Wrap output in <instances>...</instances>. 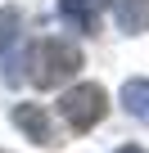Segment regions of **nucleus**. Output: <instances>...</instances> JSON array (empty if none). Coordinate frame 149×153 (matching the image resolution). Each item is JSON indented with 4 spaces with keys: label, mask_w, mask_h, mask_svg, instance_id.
<instances>
[{
    "label": "nucleus",
    "mask_w": 149,
    "mask_h": 153,
    "mask_svg": "<svg viewBox=\"0 0 149 153\" xmlns=\"http://www.w3.org/2000/svg\"><path fill=\"white\" fill-rule=\"evenodd\" d=\"M27 68H32V72H27V76H32V86L54 90V86L68 81V76H77V68H82V50L72 45V41H63V36H45V41L32 45Z\"/></svg>",
    "instance_id": "obj_1"
},
{
    "label": "nucleus",
    "mask_w": 149,
    "mask_h": 153,
    "mask_svg": "<svg viewBox=\"0 0 149 153\" xmlns=\"http://www.w3.org/2000/svg\"><path fill=\"white\" fill-rule=\"evenodd\" d=\"M59 113H63V122H68L72 131H91V126L104 122V113H109V95H104V86H95V81L72 86V90H63Z\"/></svg>",
    "instance_id": "obj_2"
},
{
    "label": "nucleus",
    "mask_w": 149,
    "mask_h": 153,
    "mask_svg": "<svg viewBox=\"0 0 149 153\" xmlns=\"http://www.w3.org/2000/svg\"><path fill=\"white\" fill-rule=\"evenodd\" d=\"M14 122H18L36 144H45V149H54V144H59V131H54V122L45 117V108H41V104H18V108H14Z\"/></svg>",
    "instance_id": "obj_3"
},
{
    "label": "nucleus",
    "mask_w": 149,
    "mask_h": 153,
    "mask_svg": "<svg viewBox=\"0 0 149 153\" xmlns=\"http://www.w3.org/2000/svg\"><path fill=\"white\" fill-rule=\"evenodd\" d=\"M59 14L77 32H95L100 27V0H59Z\"/></svg>",
    "instance_id": "obj_4"
},
{
    "label": "nucleus",
    "mask_w": 149,
    "mask_h": 153,
    "mask_svg": "<svg viewBox=\"0 0 149 153\" xmlns=\"http://www.w3.org/2000/svg\"><path fill=\"white\" fill-rule=\"evenodd\" d=\"M113 18L122 32H149V0H113Z\"/></svg>",
    "instance_id": "obj_5"
},
{
    "label": "nucleus",
    "mask_w": 149,
    "mask_h": 153,
    "mask_svg": "<svg viewBox=\"0 0 149 153\" xmlns=\"http://www.w3.org/2000/svg\"><path fill=\"white\" fill-rule=\"evenodd\" d=\"M122 104H127V113H131V117L149 122V81H145V76H136V81H127V86H122Z\"/></svg>",
    "instance_id": "obj_6"
},
{
    "label": "nucleus",
    "mask_w": 149,
    "mask_h": 153,
    "mask_svg": "<svg viewBox=\"0 0 149 153\" xmlns=\"http://www.w3.org/2000/svg\"><path fill=\"white\" fill-rule=\"evenodd\" d=\"M18 23H23V14H18V9H0V54H5V50L18 41Z\"/></svg>",
    "instance_id": "obj_7"
},
{
    "label": "nucleus",
    "mask_w": 149,
    "mask_h": 153,
    "mask_svg": "<svg viewBox=\"0 0 149 153\" xmlns=\"http://www.w3.org/2000/svg\"><path fill=\"white\" fill-rule=\"evenodd\" d=\"M118 153H145V149H136V144H127V149H118Z\"/></svg>",
    "instance_id": "obj_8"
}]
</instances>
